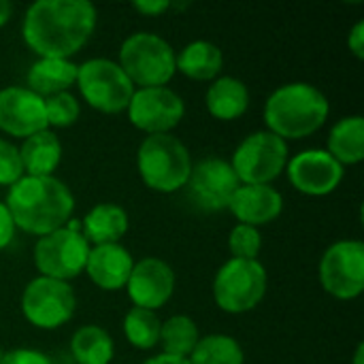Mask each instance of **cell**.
<instances>
[{"mask_svg": "<svg viewBox=\"0 0 364 364\" xmlns=\"http://www.w3.org/2000/svg\"><path fill=\"white\" fill-rule=\"evenodd\" d=\"M81 232L87 243L94 245L119 243V239L128 232V213L115 203H100L87 211L81 222Z\"/></svg>", "mask_w": 364, "mask_h": 364, "instance_id": "cell-22", "label": "cell"}, {"mask_svg": "<svg viewBox=\"0 0 364 364\" xmlns=\"http://www.w3.org/2000/svg\"><path fill=\"white\" fill-rule=\"evenodd\" d=\"M75 83L92 109L109 115L126 111L134 94V85L119 64L107 58H92L77 66Z\"/></svg>", "mask_w": 364, "mask_h": 364, "instance_id": "cell-8", "label": "cell"}, {"mask_svg": "<svg viewBox=\"0 0 364 364\" xmlns=\"http://www.w3.org/2000/svg\"><path fill=\"white\" fill-rule=\"evenodd\" d=\"M200 335L196 328V322L188 316H173L160 326V341L164 352L168 356H179V358H190L198 343Z\"/></svg>", "mask_w": 364, "mask_h": 364, "instance_id": "cell-26", "label": "cell"}, {"mask_svg": "<svg viewBox=\"0 0 364 364\" xmlns=\"http://www.w3.org/2000/svg\"><path fill=\"white\" fill-rule=\"evenodd\" d=\"M128 119L147 134H171L186 115V105L171 87H139L128 105Z\"/></svg>", "mask_w": 364, "mask_h": 364, "instance_id": "cell-12", "label": "cell"}, {"mask_svg": "<svg viewBox=\"0 0 364 364\" xmlns=\"http://www.w3.org/2000/svg\"><path fill=\"white\" fill-rule=\"evenodd\" d=\"M288 164V145L264 130L245 136L232 154V171L243 186H271Z\"/></svg>", "mask_w": 364, "mask_h": 364, "instance_id": "cell-9", "label": "cell"}, {"mask_svg": "<svg viewBox=\"0 0 364 364\" xmlns=\"http://www.w3.org/2000/svg\"><path fill=\"white\" fill-rule=\"evenodd\" d=\"M45 100V117H47V128H68L79 119L81 107L79 100L70 92H60L53 94Z\"/></svg>", "mask_w": 364, "mask_h": 364, "instance_id": "cell-29", "label": "cell"}, {"mask_svg": "<svg viewBox=\"0 0 364 364\" xmlns=\"http://www.w3.org/2000/svg\"><path fill=\"white\" fill-rule=\"evenodd\" d=\"M205 105L215 119L232 122L241 117L250 107L247 85L237 77H220L209 85Z\"/></svg>", "mask_w": 364, "mask_h": 364, "instance_id": "cell-21", "label": "cell"}, {"mask_svg": "<svg viewBox=\"0 0 364 364\" xmlns=\"http://www.w3.org/2000/svg\"><path fill=\"white\" fill-rule=\"evenodd\" d=\"M322 288L339 299L352 301L364 290V245L363 241L333 243L320 262Z\"/></svg>", "mask_w": 364, "mask_h": 364, "instance_id": "cell-11", "label": "cell"}, {"mask_svg": "<svg viewBox=\"0 0 364 364\" xmlns=\"http://www.w3.org/2000/svg\"><path fill=\"white\" fill-rule=\"evenodd\" d=\"M96 19V6L87 0H38L26 11L21 32L36 55L68 60L85 47Z\"/></svg>", "mask_w": 364, "mask_h": 364, "instance_id": "cell-1", "label": "cell"}, {"mask_svg": "<svg viewBox=\"0 0 364 364\" xmlns=\"http://www.w3.org/2000/svg\"><path fill=\"white\" fill-rule=\"evenodd\" d=\"M2 356H4V352H2V350H0V360H2Z\"/></svg>", "mask_w": 364, "mask_h": 364, "instance_id": "cell-39", "label": "cell"}, {"mask_svg": "<svg viewBox=\"0 0 364 364\" xmlns=\"http://www.w3.org/2000/svg\"><path fill=\"white\" fill-rule=\"evenodd\" d=\"M13 15V4L9 0H0V28L11 19Z\"/></svg>", "mask_w": 364, "mask_h": 364, "instance_id": "cell-37", "label": "cell"}, {"mask_svg": "<svg viewBox=\"0 0 364 364\" xmlns=\"http://www.w3.org/2000/svg\"><path fill=\"white\" fill-rule=\"evenodd\" d=\"M23 177V164L19 158V149L13 143L0 139V186L11 188Z\"/></svg>", "mask_w": 364, "mask_h": 364, "instance_id": "cell-31", "label": "cell"}, {"mask_svg": "<svg viewBox=\"0 0 364 364\" xmlns=\"http://www.w3.org/2000/svg\"><path fill=\"white\" fill-rule=\"evenodd\" d=\"M230 213L247 226H264L284 211V196L273 186H239L228 203Z\"/></svg>", "mask_w": 364, "mask_h": 364, "instance_id": "cell-18", "label": "cell"}, {"mask_svg": "<svg viewBox=\"0 0 364 364\" xmlns=\"http://www.w3.org/2000/svg\"><path fill=\"white\" fill-rule=\"evenodd\" d=\"M134 260L130 252L119 243H109V245H94L90 250L85 273L92 279V284L98 286L100 290L115 292L126 288Z\"/></svg>", "mask_w": 364, "mask_h": 364, "instance_id": "cell-17", "label": "cell"}, {"mask_svg": "<svg viewBox=\"0 0 364 364\" xmlns=\"http://www.w3.org/2000/svg\"><path fill=\"white\" fill-rule=\"evenodd\" d=\"M267 269L258 260L230 258L213 279V299L226 314H247L267 294Z\"/></svg>", "mask_w": 364, "mask_h": 364, "instance_id": "cell-7", "label": "cell"}, {"mask_svg": "<svg viewBox=\"0 0 364 364\" xmlns=\"http://www.w3.org/2000/svg\"><path fill=\"white\" fill-rule=\"evenodd\" d=\"M75 309L77 299L68 282H58L38 275L26 286L21 294L23 318L41 331H53L64 326L75 316Z\"/></svg>", "mask_w": 364, "mask_h": 364, "instance_id": "cell-10", "label": "cell"}, {"mask_svg": "<svg viewBox=\"0 0 364 364\" xmlns=\"http://www.w3.org/2000/svg\"><path fill=\"white\" fill-rule=\"evenodd\" d=\"M136 166L147 188L171 194L186 188L192 173V158L177 136L149 134L139 147Z\"/></svg>", "mask_w": 364, "mask_h": 364, "instance_id": "cell-4", "label": "cell"}, {"mask_svg": "<svg viewBox=\"0 0 364 364\" xmlns=\"http://www.w3.org/2000/svg\"><path fill=\"white\" fill-rule=\"evenodd\" d=\"M143 364H190L188 358H179V356H168V354H158Z\"/></svg>", "mask_w": 364, "mask_h": 364, "instance_id": "cell-36", "label": "cell"}, {"mask_svg": "<svg viewBox=\"0 0 364 364\" xmlns=\"http://www.w3.org/2000/svg\"><path fill=\"white\" fill-rule=\"evenodd\" d=\"M341 166H352L364 158V119L363 115H350L339 119L328 136L326 149Z\"/></svg>", "mask_w": 364, "mask_h": 364, "instance_id": "cell-24", "label": "cell"}, {"mask_svg": "<svg viewBox=\"0 0 364 364\" xmlns=\"http://www.w3.org/2000/svg\"><path fill=\"white\" fill-rule=\"evenodd\" d=\"M348 47H350V51H352L358 60H363L364 58V21H358V23L352 28V32L348 34Z\"/></svg>", "mask_w": 364, "mask_h": 364, "instance_id": "cell-35", "label": "cell"}, {"mask_svg": "<svg viewBox=\"0 0 364 364\" xmlns=\"http://www.w3.org/2000/svg\"><path fill=\"white\" fill-rule=\"evenodd\" d=\"M160 318L156 311L132 307L124 318V335L136 350H151L160 341Z\"/></svg>", "mask_w": 364, "mask_h": 364, "instance_id": "cell-28", "label": "cell"}, {"mask_svg": "<svg viewBox=\"0 0 364 364\" xmlns=\"http://www.w3.org/2000/svg\"><path fill=\"white\" fill-rule=\"evenodd\" d=\"M77 81V64L60 58H38L28 70V90L41 98H49Z\"/></svg>", "mask_w": 364, "mask_h": 364, "instance_id": "cell-19", "label": "cell"}, {"mask_svg": "<svg viewBox=\"0 0 364 364\" xmlns=\"http://www.w3.org/2000/svg\"><path fill=\"white\" fill-rule=\"evenodd\" d=\"M70 352L77 364H109L113 360V339L100 326H81L70 341Z\"/></svg>", "mask_w": 364, "mask_h": 364, "instance_id": "cell-25", "label": "cell"}, {"mask_svg": "<svg viewBox=\"0 0 364 364\" xmlns=\"http://www.w3.org/2000/svg\"><path fill=\"white\" fill-rule=\"evenodd\" d=\"M126 290L134 307L156 311L171 301L175 292V273L160 258H143L134 262Z\"/></svg>", "mask_w": 364, "mask_h": 364, "instance_id": "cell-16", "label": "cell"}, {"mask_svg": "<svg viewBox=\"0 0 364 364\" xmlns=\"http://www.w3.org/2000/svg\"><path fill=\"white\" fill-rule=\"evenodd\" d=\"M173 47L154 32H134L119 47V68L141 87H164L177 73Z\"/></svg>", "mask_w": 364, "mask_h": 364, "instance_id": "cell-5", "label": "cell"}, {"mask_svg": "<svg viewBox=\"0 0 364 364\" xmlns=\"http://www.w3.org/2000/svg\"><path fill=\"white\" fill-rule=\"evenodd\" d=\"M6 209L15 228L45 237L68 224L75 211V198L64 181L55 177L23 175L9 188Z\"/></svg>", "mask_w": 364, "mask_h": 364, "instance_id": "cell-2", "label": "cell"}, {"mask_svg": "<svg viewBox=\"0 0 364 364\" xmlns=\"http://www.w3.org/2000/svg\"><path fill=\"white\" fill-rule=\"evenodd\" d=\"M224 64V53L209 41L188 43L175 58V66L181 75L194 81H211L218 77Z\"/></svg>", "mask_w": 364, "mask_h": 364, "instance_id": "cell-23", "label": "cell"}, {"mask_svg": "<svg viewBox=\"0 0 364 364\" xmlns=\"http://www.w3.org/2000/svg\"><path fill=\"white\" fill-rule=\"evenodd\" d=\"M188 360L190 364H245V354L237 339L228 335H207L198 339Z\"/></svg>", "mask_w": 364, "mask_h": 364, "instance_id": "cell-27", "label": "cell"}, {"mask_svg": "<svg viewBox=\"0 0 364 364\" xmlns=\"http://www.w3.org/2000/svg\"><path fill=\"white\" fill-rule=\"evenodd\" d=\"M13 237H15V224H13V218H11V213H9L6 205L0 200V252H2L6 245H11Z\"/></svg>", "mask_w": 364, "mask_h": 364, "instance_id": "cell-33", "label": "cell"}, {"mask_svg": "<svg viewBox=\"0 0 364 364\" xmlns=\"http://www.w3.org/2000/svg\"><path fill=\"white\" fill-rule=\"evenodd\" d=\"M239 186L241 181L230 162L222 158H207L192 166L190 179L186 183L192 203L203 211L228 209V203Z\"/></svg>", "mask_w": 364, "mask_h": 364, "instance_id": "cell-13", "label": "cell"}, {"mask_svg": "<svg viewBox=\"0 0 364 364\" xmlns=\"http://www.w3.org/2000/svg\"><path fill=\"white\" fill-rule=\"evenodd\" d=\"M19 158L23 164V173L30 177H53L62 160V143L51 130H41L28 139L19 147Z\"/></svg>", "mask_w": 364, "mask_h": 364, "instance_id": "cell-20", "label": "cell"}, {"mask_svg": "<svg viewBox=\"0 0 364 364\" xmlns=\"http://www.w3.org/2000/svg\"><path fill=\"white\" fill-rule=\"evenodd\" d=\"M0 364H53L36 350H11L2 356Z\"/></svg>", "mask_w": 364, "mask_h": 364, "instance_id": "cell-32", "label": "cell"}, {"mask_svg": "<svg viewBox=\"0 0 364 364\" xmlns=\"http://www.w3.org/2000/svg\"><path fill=\"white\" fill-rule=\"evenodd\" d=\"M0 130L19 139L47 130L45 100L19 85L0 90Z\"/></svg>", "mask_w": 364, "mask_h": 364, "instance_id": "cell-15", "label": "cell"}, {"mask_svg": "<svg viewBox=\"0 0 364 364\" xmlns=\"http://www.w3.org/2000/svg\"><path fill=\"white\" fill-rule=\"evenodd\" d=\"M132 6L141 15H162L168 9H173V2H168V0H136Z\"/></svg>", "mask_w": 364, "mask_h": 364, "instance_id": "cell-34", "label": "cell"}, {"mask_svg": "<svg viewBox=\"0 0 364 364\" xmlns=\"http://www.w3.org/2000/svg\"><path fill=\"white\" fill-rule=\"evenodd\" d=\"M286 166L290 183L307 196H326L343 179V166L326 149H305Z\"/></svg>", "mask_w": 364, "mask_h": 364, "instance_id": "cell-14", "label": "cell"}, {"mask_svg": "<svg viewBox=\"0 0 364 364\" xmlns=\"http://www.w3.org/2000/svg\"><path fill=\"white\" fill-rule=\"evenodd\" d=\"M228 250L237 260H258V254L262 250V237L258 228L237 224L228 237Z\"/></svg>", "mask_w": 364, "mask_h": 364, "instance_id": "cell-30", "label": "cell"}, {"mask_svg": "<svg viewBox=\"0 0 364 364\" xmlns=\"http://www.w3.org/2000/svg\"><path fill=\"white\" fill-rule=\"evenodd\" d=\"M363 363H364V346L363 343H358L356 354H354V364H363Z\"/></svg>", "mask_w": 364, "mask_h": 364, "instance_id": "cell-38", "label": "cell"}, {"mask_svg": "<svg viewBox=\"0 0 364 364\" xmlns=\"http://www.w3.org/2000/svg\"><path fill=\"white\" fill-rule=\"evenodd\" d=\"M331 102L316 85L294 81L277 87L264 105L269 132L279 139H305L320 130L328 117Z\"/></svg>", "mask_w": 364, "mask_h": 364, "instance_id": "cell-3", "label": "cell"}, {"mask_svg": "<svg viewBox=\"0 0 364 364\" xmlns=\"http://www.w3.org/2000/svg\"><path fill=\"white\" fill-rule=\"evenodd\" d=\"M90 243L81 232L79 220H68L60 230L41 237L34 245V267L43 277L68 282L85 271Z\"/></svg>", "mask_w": 364, "mask_h": 364, "instance_id": "cell-6", "label": "cell"}]
</instances>
